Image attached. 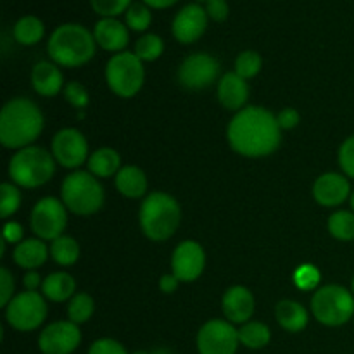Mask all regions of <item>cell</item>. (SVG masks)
<instances>
[{
    "mask_svg": "<svg viewBox=\"0 0 354 354\" xmlns=\"http://www.w3.org/2000/svg\"><path fill=\"white\" fill-rule=\"evenodd\" d=\"M239 341L249 349H263L272 341V332L261 322H248L239 328Z\"/></svg>",
    "mask_w": 354,
    "mask_h": 354,
    "instance_id": "28",
    "label": "cell"
},
{
    "mask_svg": "<svg viewBox=\"0 0 354 354\" xmlns=\"http://www.w3.org/2000/svg\"><path fill=\"white\" fill-rule=\"evenodd\" d=\"M133 0H90L93 12L102 17H116L127 12Z\"/></svg>",
    "mask_w": 354,
    "mask_h": 354,
    "instance_id": "37",
    "label": "cell"
},
{
    "mask_svg": "<svg viewBox=\"0 0 354 354\" xmlns=\"http://www.w3.org/2000/svg\"><path fill=\"white\" fill-rule=\"evenodd\" d=\"M31 230L41 241H55L68 225V207L55 197H44L31 209Z\"/></svg>",
    "mask_w": 354,
    "mask_h": 354,
    "instance_id": "10",
    "label": "cell"
},
{
    "mask_svg": "<svg viewBox=\"0 0 354 354\" xmlns=\"http://www.w3.org/2000/svg\"><path fill=\"white\" fill-rule=\"evenodd\" d=\"M45 26L40 17L37 16H23L14 24V38L21 45H37L44 38Z\"/></svg>",
    "mask_w": 354,
    "mask_h": 354,
    "instance_id": "27",
    "label": "cell"
},
{
    "mask_svg": "<svg viewBox=\"0 0 354 354\" xmlns=\"http://www.w3.org/2000/svg\"><path fill=\"white\" fill-rule=\"evenodd\" d=\"M23 235L24 230L21 227V223L17 221H7L3 225V230H2V241H6L7 244H21L23 242Z\"/></svg>",
    "mask_w": 354,
    "mask_h": 354,
    "instance_id": "44",
    "label": "cell"
},
{
    "mask_svg": "<svg viewBox=\"0 0 354 354\" xmlns=\"http://www.w3.org/2000/svg\"><path fill=\"white\" fill-rule=\"evenodd\" d=\"M349 206H351V211L354 213V189L351 192V197H349Z\"/></svg>",
    "mask_w": 354,
    "mask_h": 354,
    "instance_id": "49",
    "label": "cell"
},
{
    "mask_svg": "<svg viewBox=\"0 0 354 354\" xmlns=\"http://www.w3.org/2000/svg\"><path fill=\"white\" fill-rule=\"evenodd\" d=\"M339 165L348 178L354 180V135L346 138L339 147Z\"/></svg>",
    "mask_w": 354,
    "mask_h": 354,
    "instance_id": "39",
    "label": "cell"
},
{
    "mask_svg": "<svg viewBox=\"0 0 354 354\" xmlns=\"http://www.w3.org/2000/svg\"><path fill=\"white\" fill-rule=\"evenodd\" d=\"M133 354H152V353H147V351H137V353H133Z\"/></svg>",
    "mask_w": 354,
    "mask_h": 354,
    "instance_id": "51",
    "label": "cell"
},
{
    "mask_svg": "<svg viewBox=\"0 0 354 354\" xmlns=\"http://www.w3.org/2000/svg\"><path fill=\"white\" fill-rule=\"evenodd\" d=\"M178 283H180V280L176 279L173 273H169V275L161 277V280H159V289H161L165 294H171L178 289Z\"/></svg>",
    "mask_w": 354,
    "mask_h": 354,
    "instance_id": "45",
    "label": "cell"
},
{
    "mask_svg": "<svg viewBox=\"0 0 354 354\" xmlns=\"http://www.w3.org/2000/svg\"><path fill=\"white\" fill-rule=\"evenodd\" d=\"M311 313L322 325L341 327L354 318V294L337 283L318 287L311 297Z\"/></svg>",
    "mask_w": 354,
    "mask_h": 354,
    "instance_id": "7",
    "label": "cell"
},
{
    "mask_svg": "<svg viewBox=\"0 0 354 354\" xmlns=\"http://www.w3.org/2000/svg\"><path fill=\"white\" fill-rule=\"evenodd\" d=\"M88 171L97 178H111L116 176L123 166H121V158L118 151L111 147H100L95 152H92L86 161Z\"/></svg>",
    "mask_w": 354,
    "mask_h": 354,
    "instance_id": "26",
    "label": "cell"
},
{
    "mask_svg": "<svg viewBox=\"0 0 354 354\" xmlns=\"http://www.w3.org/2000/svg\"><path fill=\"white\" fill-rule=\"evenodd\" d=\"M152 354H171V351H168V349H154Z\"/></svg>",
    "mask_w": 354,
    "mask_h": 354,
    "instance_id": "48",
    "label": "cell"
},
{
    "mask_svg": "<svg viewBox=\"0 0 354 354\" xmlns=\"http://www.w3.org/2000/svg\"><path fill=\"white\" fill-rule=\"evenodd\" d=\"M107 86L121 99H131L140 92L145 82L144 62L135 52L114 54L106 64Z\"/></svg>",
    "mask_w": 354,
    "mask_h": 354,
    "instance_id": "8",
    "label": "cell"
},
{
    "mask_svg": "<svg viewBox=\"0 0 354 354\" xmlns=\"http://www.w3.org/2000/svg\"><path fill=\"white\" fill-rule=\"evenodd\" d=\"M277 121H279V127L282 130H292V128L299 124L301 114L294 107H286V109H282L277 114Z\"/></svg>",
    "mask_w": 354,
    "mask_h": 354,
    "instance_id": "43",
    "label": "cell"
},
{
    "mask_svg": "<svg viewBox=\"0 0 354 354\" xmlns=\"http://www.w3.org/2000/svg\"><path fill=\"white\" fill-rule=\"evenodd\" d=\"M152 23L151 7L144 2H133L124 12V24L133 31H145Z\"/></svg>",
    "mask_w": 354,
    "mask_h": 354,
    "instance_id": "33",
    "label": "cell"
},
{
    "mask_svg": "<svg viewBox=\"0 0 354 354\" xmlns=\"http://www.w3.org/2000/svg\"><path fill=\"white\" fill-rule=\"evenodd\" d=\"M97 41L93 31L76 23L61 24L50 35L47 52L52 61L64 68H80L95 55Z\"/></svg>",
    "mask_w": 354,
    "mask_h": 354,
    "instance_id": "3",
    "label": "cell"
},
{
    "mask_svg": "<svg viewBox=\"0 0 354 354\" xmlns=\"http://www.w3.org/2000/svg\"><path fill=\"white\" fill-rule=\"evenodd\" d=\"M206 2H207V0H206Z\"/></svg>",
    "mask_w": 354,
    "mask_h": 354,
    "instance_id": "52",
    "label": "cell"
},
{
    "mask_svg": "<svg viewBox=\"0 0 354 354\" xmlns=\"http://www.w3.org/2000/svg\"><path fill=\"white\" fill-rule=\"evenodd\" d=\"M44 131V114L26 97L10 99L0 113V144L7 149L30 147Z\"/></svg>",
    "mask_w": 354,
    "mask_h": 354,
    "instance_id": "2",
    "label": "cell"
},
{
    "mask_svg": "<svg viewBox=\"0 0 354 354\" xmlns=\"http://www.w3.org/2000/svg\"><path fill=\"white\" fill-rule=\"evenodd\" d=\"M116 189L121 196L128 197V199H138V197H144L147 192V176L137 166H123V168L118 171L116 178Z\"/></svg>",
    "mask_w": 354,
    "mask_h": 354,
    "instance_id": "24",
    "label": "cell"
},
{
    "mask_svg": "<svg viewBox=\"0 0 354 354\" xmlns=\"http://www.w3.org/2000/svg\"><path fill=\"white\" fill-rule=\"evenodd\" d=\"M47 311L44 294L37 290H24L14 296L6 306V320L16 330L31 332L44 324Z\"/></svg>",
    "mask_w": 354,
    "mask_h": 354,
    "instance_id": "9",
    "label": "cell"
},
{
    "mask_svg": "<svg viewBox=\"0 0 354 354\" xmlns=\"http://www.w3.org/2000/svg\"><path fill=\"white\" fill-rule=\"evenodd\" d=\"M263 59L258 52L254 50H244L237 55L235 59V73L242 76L244 80H251L261 71Z\"/></svg>",
    "mask_w": 354,
    "mask_h": 354,
    "instance_id": "34",
    "label": "cell"
},
{
    "mask_svg": "<svg viewBox=\"0 0 354 354\" xmlns=\"http://www.w3.org/2000/svg\"><path fill=\"white\" fill-rule=\"evenodd\" d=\"M294 286L299 290H313L317 289L320 283V270L313 265H301L299 268L294 272Z\"/></svg>",
    "mask_w": 354,
    "mask_h": 354,
    "instance_id": "36",
    "label": "cell"
},
{
    "mask_svg": "<svg viewBox=\"0 0 354 354\" xmlns=\"http://www.w3.org/2000/svg\"><path fill=\"white\" fill-rule=\"evenodd\" d=\"M220 75V64L206 52H197L185 57L178 69V82L189 90H203L213 85Z\"/></svg>",
    "mask_w": 354,
    "mask_h": 354,
    "instance_id": "13",
    "label": "cell"
},
{
    "mask_svg": "<svg viewBox=\"0 0 354 354\" xmlns=\"http://www.w3.org/2000/svg\"><path fill=\"white\" fill-rule=\"evenodd\" d=\"M55 158L47 149L30 145L19 149L9 161V176L14 185L37 189L52 180L55 173Z\"/></svg>",
    "mask_w": 354,
    "mask_h": 354,
    "instance_id": "5",
    "label": "cell"
},
{
    "mask_svg": "<svg viewBox=\"0 0 354 354\" xmlns=\"http://www.w3.org/2000/svg\"><path fill=\"white\" fill-rule=\"evenodd\" d=\"M221 311L230 324H248L254 313V296L244 286H232L221 297Z\"/></svg>",
    "mask_w": 354,
    "mask_h": 354,
    "instance_id": "18",
    "label": "cell"
},
{
    "mask_svg": "<svg viewBox=\"0 0 354 354\" xmlns=\"http://www.w3.org/2000/svg\"><path fill=\"white\" fill-rule=\"evenodd\" d=\"M351 183L341 173H324L313 183V197L320 206L335 207L351 197Z\"/></svg>",
    "mask_w": 354,
    "mask_h": 354,
    "instance_id": "17",
    "label": "cell"
},
{
    "mask_svg": "<svg viewBox=\"0 0 354 354\" xmlns=\"http://www.w3.org/2000/svg\"><path fill=\"white\" fill-rule=\"evenodd\" d=\"M88 354H128L123 344L114 339H99L90 346Z\"/></svg>",
    "mask_w": 354,
    "mask_h": 354,
    "instance_id": "41",
    "label": "cell"
},
{
    "mask_svg": "<svg viewBox=\"0 0 354 354\" xmlns=\"http://www.w3.org/2000/svg\"><path fill=\"white\" fill-rule=\"evenodd\" d=\"M14 277L7 268H0V306L6 308L14 297Z\"/></svg>",
    "mask_w": 354,
    "mask_h": 354,
    "instance_id": "40",
    "label": "cell"
},
{
    "mask_svg": "<svg viewBox=\"0 0 354 354\" xmlns=\"http://www.w3.org/2000/svg\"><path fill=\"white\" fill-rule=\"evenodd\" d=\"M275 317L280 327L287 332H292V334L304 330L308 322H310L306 308L292 299L280 301L275 308Z\"/></svg>",
    "mask_w": 354,
    "mask_h": 354,
    "instance_id": "23",
    "label": "cell"
},
{
    "mask_svg": "<svg viewBox=\"0 0 354 354\" xmlns=\"http://www.w3.org/2000/svg\"><path fill=\"white\" fill-rule=\"evenodd\" d=\"M64 99L66 102L71 104L76 109H85L90 102L88 92H86L85 86L78 82H69L64 86Z\"/></svg>",
    "mask_w": 354,
    "mask_h": 354,
    "instance_id": "38",
    "label": "cell"
},
{
    "mask_svg": "<svg viewBox=\"0 0 354 354\" xmlns=\"http://www.w3.org/2000/svg\"><path fill=\"white\" fill-rule=\"evenodd\" d=\"M165 52V41L159 35L145 33L135 44V54L142 62H152L159 59Z\"/></svg>",
    "mask_w": 354,
    "mask_h": 354,
    "instance_id": "32",
    "label": "cell"
},
{
    "mask_svg": "<svg viewBox=\"0 0 354 354\" xmlns=\"http://www.w3.org/2000/svg\"><path fill=\"white\" fill-rule=\"evenodd\" d=\"M207 17L209 16L206 12V7L199 6V3H189V6L182 7L173 19V37L180 44H194L206 31Z\"/></svg>",
    "mask_w": 354,
    "mask_h": 354,
    "instance_id": "16",
    "label": "cell"
},
{
    "mask_svg": "<svg viewBox=\"0 0 354 354\" xmlns=\"http://www.w3.org/2000/svg\"><path fill=\"white\" fill-rule=\"evenodd\" d=\"M138 221L147 239L154 242L168 241L176 234L182 221L178 201L166 192H151L142 201Z\"/></svg>",
    "mask_w": 354,
    "mask_h": 354,
    "instance_id": "4",
    "label": "cell"
},
{
    "mask_svg": "<svg viewBox=\"0 0 354 354\" xmlns=\"http://www.w3.org/2000/svg\"><path fill=\"white\" fill-rule=\"evenodd\" d=\"M206 12L209 19L216 21V23H223L230 14V7H228L227 0H207Z\"/></svg>",
    "mask_w": 354,
    "mask_h": 354,
    "instance_id": "42",
    "label": "cell"
},
{
    "mask_svg": "<svg viewBox=\"0 0 354 354\" xmlns=\"http://www.w3.org/2000/svg\"><path fill=\"white\" fill-rule=\"evenodd\" d=\"M230 147L245 158L273 154L282 142V128L272 111L248 106L235 113L227 130Z\"/></svg>",
    "mask_w": 354,
    "mask_h": 354,
    "instance_id": "1",
    "label": "cell"
},
{
    "mask_svg": "<svg viewBox=\"0 0 354 354\" xmlns=\"http://www.w3.org/2000/svg\"><path fill=\"white\" fill-rule=\"evenodd\" d=\"M31 85L41 97H54L64 88V76L55 62L40 61L31 69Z\"/></svg>",
    "mask_w": 354,
    "mask_h": 354,
    "instance_id": "21",
    "label": "cell"
},
{
    "mask_svg": "<svg viewBox=\"0 0 354 354\" xmlns=\"http://www.w3.org/2000/svg\"><path fill=\"white\" fill-rule=\"evenodd\" d=\"M351 292L354 294V277H353V280H351Z\"/></svg>",
    "mask_w": 354,
    "mask_h": 354,
    "instance_id": "50",
    "label": "cell"
},
{
    "mask_svg": "<svg viewBox=\"0 0 354 354\" xmlns=\"http://www.w3.org/2000/svg\"><path fill=\"white\" fill-rule=\"evenodd\" d=\"M93 38L100 48L120 54L130 41V33L127 24L116 17H102L93 26Z\"/></svg>",
    "mask_w": 354,
    "mask_h": 354,
    "instance_id": "19",
    "label": "cell"
},
{
    "mask_svg": "<svg viewBox=\"0 0 354 354\" xmlns=\"http://www.w3.org/2000/svg\"><path fill=\"white\" fill-rule=\"evenodd\" d=\"M76 282L69 273L57 272L50 273L44 279L41 283V294L45 299L54 301V303H64V301L71 299L75 296Z\"/></svg>",
    "mask_w": 354,
    "mask_h": 354,
    "instance_id": "25",
    "label": "cell"
},
{
    "mask_svg": "<svg viewBox=\"0 0 354 354\" xmlns=\"http://www.w3.org/2000/svg\"><path fill=\"white\" fill-rule=\"evenodd\" d=\"M23 283H24V289H26V290H37L38 287L44 283V280L40 279V275H38L35 270H31V272H28L26 275H24Z\"/></svg>",
    "mask_w": 354,
    "mask_h": 354,
    "instance_id": "46",
    "label": "cell"
},
{
    "mask_svg": "<svg viewBox=\"0 0 354 354\" xmlns=\"http://www.w3.org/2000/svg\"><path fill=\"white\" fill-rule=\"evenodd\" d=\"M48 254H50V249L44 244L41 239H26L14 248L12 258L19 268L31 272V270L40 268L47 261Z\"/></svg>",
    "mask_w": 354,
    "mask_h": 354,
    "instance_id": "22",
    "label": "cell"
},
{
    "mask_svg": "<svg viewBox=\"0 0 354 354\" xmlns=\"http://www.w3.org/2000/svg\"><path fill=\"white\" fill-rule=\"evenodd\" d=\"M21 206V192L14 183H2L0 185V216L7 220L12 216Z\"/></svg>",
    "mask_w": 354,
    "mask_h": 354,
    "instance_id": "35",
    "label": "cell"
},
{
    "mask_svg": "<svg viewBox=\"0 0 354 354\" xmlns=\"http://www.w3.org/2000/svg\"><path fill=\"white\" fill-rule=\"evenodd\" d=\"M93 311H95V301L90 294L80 292L69 299L68 304V320L73 324L80 325L85 324L92 318Z\"/></svg>",
    "mask_w": 354,
    "mask_h": 354,
    "instance_id": "31",
    "label": "cell"
},
{
    "mask_svg": "<svg viewBox=\"0 0 354 354\" xmlns=\"http://www.w3.org/2000/svg\"><path fill=\"white\" fill-rule=\"evenodd\" d=\"M82 342V330L69 320L54 322L41 330L38 348L44 354H71Z\"/></svg>",
    "mask_w": 354,
    "mask_h": 354,
    "instance_id": "14",
    "label": "cell"
},
{
    "mask_svg": "<svg viewBox=\"0 0 354 354\" xmlns=\"http://www.w3.org/2000/svg\"><path fill=\"white\" fill-rule=\"evenodd\" d=\"M52 156L57 165L68 169H78L83 162L88 161V142L85 135L76 128H64L52 138Z\"/></svg>",
    "mask_w": 354,
    "mask_h": 354,
    "instance_id": "12",
    "label": "cell"
},
{
    "mask_svg": "<svg viewBox=\"0 0 354 354\" xmlns=\"http://www.w3.org/2000/svg\"><path fill=\"white\" fill-rule=\"evenodd\" d=\"M249 99L248 80L239 76L235 71L225 73L218 82V100L228 111H241Z\"/></svg>",
    "mask_w": 354,
    "mask_h": 354,
    "instance_id": "20",
    "label": "cell"
},
{
    "mask_svg": "<svg viewBox=\"0 0 354 354\" xmlns=\"http://www.w3.org/2000/svg\"><path fill=\"white\" fill-rule=\"evenodd\" d=\"M48 249H50L52 259L61 266H73L80 258V244L68 235H61L52 241Z\"/></svg>",
    "mask_w": 354,
    "mask_h": 354,
    "instance_id": "29",
    "label": "cell"
},
{
    "mask_svg": "<svg viewBox=\"0 0 354 354\" xmlns=\"http://www.w3.org/2000/svg\"><path fill=\"white\" fill-rule=\"evenodd\" d=\"M142 2L151 7V9H168V7L175 6L178 0H142Z\"/></svg>",
    "mask_w": 354,
    "mask_h": 354,
    "instance_id": "47",
    "label": "cell"
},
{
    "mask_svg": "<svg viewBox=\"0 0 354 354\" xmlns=\"http://www.w3.org/2000/svg\"><path fill=\"white\" fill-rule=\"evenodd\" d=\"M206 268V252L196 241H183L175 248L171 256L173 275L180 282H194Z\"/></svg>",
    "mask_w": 354,
    "mask_h": 354,
    "instance_id": "15",
    "label": "cell"
},
{
    "mask_svg": "<svg viewBox=\"0 0 354 354\" xmlns=\"http://www.w3.org/2000/svg\"><path fill=\"white\" fill-rule=\"evenodd\" d=\"M328 232L341 242L354 241V213L353 211H335L328 218Z\"/></svg>",
    "mask_w": 354,
    "mask_h": 354,
    "instance_id": "30",
    "label": "cell"
},
{
    "mask_svg": "<svg viewBox=\"0 0 354 354\" xmlns=\"http://www.w3.org/2000/svg\"><path fill=\"white\" fill-rule=\"evenodd\" d=\"M61 201L68 211L78 216H90L100 211L106 201L104 187L90 171L69 173L61 185Z\"/></svg>",
    "mask_w": 354,
    "mask_h": 354,
    "instance_id": "6",
    "label": "cell"
},
{
    "mask_svg": "<svg viewBox=\"0 0 354 354\" xmlns=\"http://www.w3.org/2000/svg\"><path fill=\"white\" fill-rule=\"evenodd\" d=\"M239 344V330L228 320H209L197 334L199 354H235Z\"/></svg>",
    "mask_w": 354,
    "mask_h": 354,
    "instance_id": "11",
    "label": "cell"
}]
</instances>
